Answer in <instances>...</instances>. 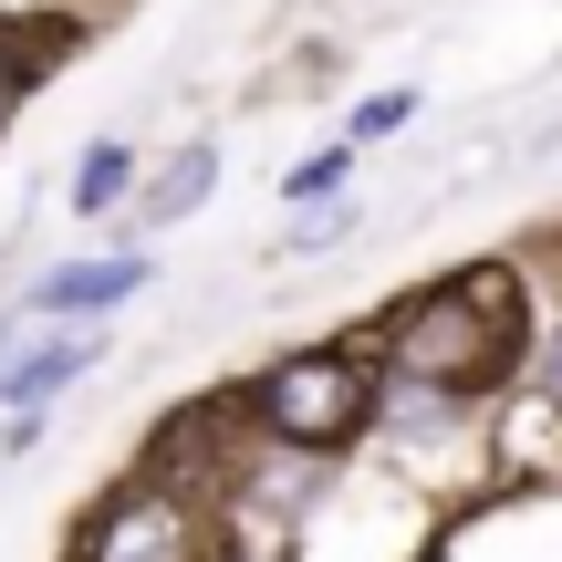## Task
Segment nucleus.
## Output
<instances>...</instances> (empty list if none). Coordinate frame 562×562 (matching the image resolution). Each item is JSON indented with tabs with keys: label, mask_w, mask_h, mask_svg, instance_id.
I'll return each instance as SVG.
<instances>
[{
	"label": "nucleus",
	"mask_w": 562,
	"mask_h": 562,
	"mask_svg": "<svg viewBox=\"0 0 562 562\" xmlns=\"http://www.w3.org/2000/svg\"><path fill=\"white\" fill-rule=\"evenodd\" d=\"M385 344H396V375H417V385H501L510 355H521V281L510 271H459L417 313H396Z\"/></svg>",
	"instance_id": "obj_1"
},
{
	"label": "nucleus",
	"mask_w": 562,
	"mask_h": 562,
	"mask_svg": "<svg viewBox=\"0 0 562 562\" xmlns=\"http://www.w3.org/2000/svg\"><path fill=\"white\" fill-rule=\"evenodd\" d=\"M83 562H229V531L209 521L188 490L136 480L83 521Z\"/></svg>",
	"instance_id": "obj_2"
},
{
	"label": "nucleus",
	"mask_w": 562,
	"mask_h": 562,
	"mask_svg": "<svg viewBox=\"0 0 562 562\" xmlns=\"http://www.w3.org/2000/svg\"><path fill=\"white\" fill-rule=\"evenodd\" d=\"M261 417H271V438H292V448L355 438V427H364V364L355 355H292V364H271Z\"/></svg>",
	"instance_id": "obj_3"
},
{
	"label": "nucleus",
	"mask_w": 562,
	"mask_h": 562,
	"mask_svg": "<svg viewBox=\"0 0 562 562\" xmlns=\"http://www.w3.org/2000/svg\"><path fill=\"white\" fill-rule=\"evenodd\" d=\"M63 53H74V21H53V11L0 21V125L21 115V94H32L42 74H63Z\"/></svg>",
	"instance_id": "obj_4"
},
{
	"label": "nucleus",
	"mask_w": 562,
	"mask_h": 562,
	"mask_svg": "<svg viewBox=\"0 0 562 562\" xmlns=\"http://www.w3.org/2000/svg\"><path fill=\"white\" fill-rule=\"evenodd\" d=\"M136 281H146V261H136V250H115V261H63L32 302H53V313H94V302H125Z\"/></svg>",
	"instance_id": "obj_5"
},
{
	"label": "nucleus",
	"mask_w": 562,
	"mask_h": 562,
	"mask_svg": "<svg viewBox=\"0 0 562 562\" xmlns=\"http://www.w3.org/2000/svg\"><path fill=\"white\" fill-rule=\"evenodd\" d=\"M94 355H104V334H63V344H42V355L21 364V375H0V385H11L21 406H42V396H63V385H74Z\"/></svg>",
	"instance_id": "obj_6"
},
{
	"label": "nucleus",
	"mask_w": 562,
	"mask_h": 562,
	"mask_svg": "<svg viewBox=\"0 0 562 562\" xmlns=\"http://www.w3.org/2000/svg\"><path fill=\"white\" fill-rule=\"evenodd\" d=\"M209 178H220V157H209V146H188V157H167V178L146 188V220H188V209L209 199Z\"/></svg>",
	"instance_id": "obj_7"
},
{
	"label": "nucleus",
	"mask_w": 562,
	"mask_h": 562,
	"mask_svg": "<svg viewBox=\"0 0 562 562\" xmlns=\"http://www.w3.org/2000/svg\"><path fill=\"white\" fill-rule=\"evenodd\" d=\"M125 178H136V157H125V146H83V167H74V209H115L125 199Z\"/></svg>",
	"instance_id": "obj_8"
},
{
	"label": "nucleus",
	"mask_w": 562,
	"mask_h": 562,
	"mask_svg": "<svg viewBox=\"0 0 562 562\" xmlns=\"http://www.w3.org/2000/svg\"><path fill=\"white\" fill-rule=\"evenodd\" d=\"M344 229H355V209L323 188V199H313V220H292V229H281V250H323V240H344Z\"/></svg>",
	"instance_id": "obj_9"
},
{
	"label": "nucleus",
	"mask_w": 562,
	"mask_h": 562,
	"mask_svg": "<svg viewBox=\"0 0 562 562\" xmlns=\"http://www.w3.org/2000/svg\"><path fill=\"white\" fill-rule=\"evenodd\" d=\"M406 115H417V94H375V104H355V146H375V136H396Z\"/></svg>",
	"instance_id": "obj_10"
},
{
	"label": "nucleus",
	"mask_w": 562,
	"mask_h": 562,
	"mask_svg": "<svg viewBox=\"0 0 562 562\" xmlns=\"http://www.w3.org/2000/svg\"><path fill=\"white\" fill-rule=\"evenodd\" d=\"M542 385H552V396H562V334H552V355H542Z\"/></svg>",
	"instance_id": "obj_11"
}]
</instances>
